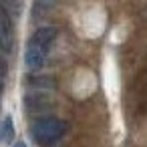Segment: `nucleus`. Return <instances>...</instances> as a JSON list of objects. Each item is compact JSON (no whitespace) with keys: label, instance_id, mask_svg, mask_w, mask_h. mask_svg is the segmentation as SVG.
<instances>
[{"label":"nucleus","instance_id":"20e7f679","mask_svg":"<svg viewBox=\"0 0 147 147\" xmlns=\"http://www.w3.org/2000/svg\"><path fill=\"white\" fill-rule=\"evenodd\" d=\"M55 38H57V28H55V26H42V28H38V30L32 34V38H30L28 42H32V45H36V47L49 51V47H51V42H53Z\"/></svg>","mask_w":147,"mask_h":147},{"label":"nucleus","instance_id":"f03ea898","mask_svg":"<svg viewBox=\"0 0 147 147\" xmlns=\"http://www.w3.org/2000/svg\"><path fill=\"white\" fill-rule=\"evenodd\" d=\"M0 45H2L4 53H10V49H12V22H10V16L4 8L0 10Z\"/></svg>","mask_w":147,"mask_h":147},{"label":"nucleus","instance_id":"423d86ee","mask_svg":"<svg viewBox=\"0 0 147 147\" xmlns=\"http://www.w3.org/2000/svg\"><path fill=\"white\" fill-rule=\"evenodd\" d=\"M14 147H26V145H24V141H16V143H14Z\"/></svg>","mask_w":147,"mask_h":147},{"label":"nucleus","instance_id":"39448f33","mask_svg":"<svg viewBox=\"0 0 147 147\" xmlns=\"http://www.w3.org/2000/svg\"><path fill=\"white\" fill-rule=\"evenodd\" d=\"M12 135H14V127H12V117H4L2 121V131H0V137H2V143H10L12 141Z\"/></svg>","mask_w":147,"mask_h":147},{"label":"nucleus","instance_id":"f257e3e1","mask_svg":"<svg viewBox=\"0 0 147 147\" xmlns=\"http://www.w3.org/2000/svg\"><path fill=\"white\" fill-rule=\"evenodd\" d=\"M65 131H67V125L61 119H55V117L38 119L32 125V137L40 145H51V143L59 141L65 135Z\"/></svg>","mask_w":147,"mask_h":147},{"label":"nucleus","instance_id":"7ed1b4c3","mask_svg":"<svg viewBox=\"0 0 147 147\" xmlns=\"http://www.w3.org/2000/svg\"><path fill=\"white\" fill-rule=\"evenodd\" d=\"M45 57H47V51H45V49H40V47H36V45H32V42L26 45L24 63H26L28 69H32V71H34V69H40L42 63H45Z\"/></svg>","mask_w":147,"mask_h":147}]
</instances>
